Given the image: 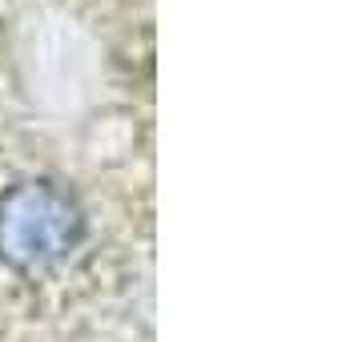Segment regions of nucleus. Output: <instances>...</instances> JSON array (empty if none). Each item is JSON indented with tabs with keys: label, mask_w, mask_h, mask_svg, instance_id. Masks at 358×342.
<instances>
[{
	"label": "nucleus",
	"mask_w": 358,
	"mask_h": 342,
	"mask_svg": "<svg viewBox=\"0 0 358 342\" xmlns=\"http://www.w3.org/2000/svg\"><path fill=\"white\" fill-rule=\"evenodd\" d=\"M85 238L77 197L57 181H20L0 197V262L17 274H41L65 262Z\"/></svg>",
	"instance_id": "obj_1"
}]
</instances>
